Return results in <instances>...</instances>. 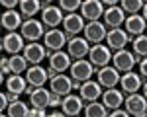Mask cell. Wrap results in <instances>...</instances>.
<instances>
[{
    "label": "cell",
    "mask_w": 147,
    "mask_h": 117,
    "mask_svg": "<svg viewBox=\"0 0 147 117\" xmlns=\"http://www.w3.org/2000/svg\"><path fill=\"white\" fill-rule=\"evenodd\" d=\"M45 25L41 20H24L22 27H20V35L30 43H37V39L45 37Z\"/></svg>",
    "instance_id": "obj_1"
},
{
    "label": "cell",
    "mask_w": 147,
    "mask_h": 117,
    "mask_svg": "<svg viewBox=\"0 0 147 117\" xmlns=\"http://www.w3.org/2000/svg\"><path fill=\"white\" fill-rule=\"evenodd\" d=\"M90 43L84 39V37H71L67 43V53L69 57L73 58V60H82L84 57H88V53H90Z\"/></svg>",
    "instance_id": "obj_2"
},
{
    "label": "cell",
    "mask_w": 147,
    "mask_h": 117,
    "mask_svg": "<svg viewBox=\"0 0 147 117\" xmlns=\"http://www.w3.org/2000/svg\"><path fill=\"white\" fill-rule=\"evenodd\" d=\"M69 43V37L65 31L61 29H47L45 37H43V45H45L47 53H57Z\"/></svg>",
    "instance_id": "obj_3"
},
{
    "label": "cell",
    "mask_w": 147,
    "mask_h": 117,
    "mask_svg": "<svg viewBox=\"0 0 147 117\" xmlns=\"http://www.w3.org/2000/svg\"><path fill=\"white\" fill-rule=\"evenodd\" d=\"M71 78L75 82H79V84H82V82L90 80L92 74H94V66L90 64V60H73V64H71Z\"/></svg>",
    "instance_id": "obj_4"
},
{
    "label": "cell",
    "mask_w": 147,
    "mask_h": 117,
    "mask_svg": "<svg viewBox=\"0 0 147 117\" xmlns=\"http://www.w3.org/2000/svg\"><path fill=\"white\" fill-rule=\"evenodd\" d=\"M120 78H122V72L114 68V66H102V68L96 70V82L100 84L102 88L110 90V88H116V84H120Z\"/></svg>",
    "instance_id": "obj_5"
},
{
    "label": "cell",
    "mask_w": 147,
    "mask_h": 117,
    "mask_svg": "<svg viewBox=\"0 0 147 117\" xmlns=\"http://www.w3.org/2000/svg\"><path fill=\"white\" fill-rule=\"evenodd\" d=\"M108 35V27L104 22H88L84 25V39L92 45H100Z\"/></svg>",
    "instance_id": "obj_6"
},
{
    "label": "cell",
    "mask_w": 147,
    "mask_h": 117,
    "mask_svg": "<svg viewBox=\"0 0 147 117\" xmlns=\"http://www.w3.org/2000/svg\"><path fill=\"white\" fill-rule=\"evenodd\" d=\"M88 60H90L92 66L102 68V66H108L110 60H112V51L108 49V45H92L90 53H88Z\"/></svg>",
    "instance_id": "obj_7"
},
{
    "label": "cell",
    "mask_w": 147,
    "mask_h": 117,
    "mask_svg": "<svg viewBox=\"0 0 147 117\" xmlns=\"http://www.w3.org/2000/svg\"><path fill=\"white\" fill-rule=\"evenodd\" d=\"M131 41V37L127 35V31L125 29H122V27H118V29H108V35H106V45H108V49L110 51H122V49H125V45Z\"/></svg>",
    "instance_id": "obj_8"
},
{
    "label": "cell",
    "mask_w": 147,
    "mask_h": 117,
    "mask_svg": "<svg viewBox=\"0 0 147 117\" xmlns=\"http://www.w3.org/2000/svg\"><path fill=\"white\" fill-rule=\"evenodd\" d=\"M112 62L118 72H131L134 64H136V55L127 49H122V51H116L112 55Z\"/></svg>",
    "instance_id": "obj_9"
},
{
    "label": "cell",
    "mask_w": 147,
    "mask_h": 117,
    "mask_svg": "<svg viewBox=\"0 0 147 117\" xmlns=\"http://www.w3.org/2000/svg\"><path fill=\"white\" fill-rule=\"evenodd\" d=\"M26 39H24L20 33H6L2 37V51L4 53H8V55H18V53H24V49H26V43H24Z\"/></svg>",
    "instance_id": "obj_10"
},
{
    "label": "cell",
    "mask_w": 147,
    "mask_h": 117,
    "mask_svg": "<svg viewBox=\"0 0 147 117\" xmlns=\"http://www.w3.org/2000/svg\"><path fill=\"white\" fill-rule=\"evenodd\" d=\"M80 16L88 22H100V16H104V4L100 0H84L80 6Z\"/></svg>",
    "instance_id": "obj_11"
},
{
    "label": "cell",
    "mask_w": 147,
    "mask_h": 117,
    "mask_svg": "<svg viewBox=\"0 0 147 117\" xmlns=\"http://www.w3.org/2000/svg\"><path fill=\"white\" fill-rule=\"evenodd\" d=\"M84 18L80 14H67L63 20V31L67 33V37H77L80 31H84Z\"/></svg>",
    "instance_id": "obj_12"
},
{
    "label": "cell",
    "mask_w": 147,
    "mask_h": 117,
    "mask_svg": "<svg viewBox=\"0 0 147 117\" xmlns=\"http://www.w3.org/2000/svg\"><path fill=\"white\" fill-rule=\"evenodd\" d=\"M49 68L55 70L57 74H63L65 70H71L73 58L69 57L67 51H57V53H49Z\"/></svg>",
    "instance_id": "obj_13"
},
{
    "label": "cell",
    "mask_w": 147,
    "mask_h": 117,
    "mask_svg": "<svg viewBox=\"0 0 147 117\" xmlns=\"http://www.w3.org/2000/svg\"><path fill=\"white\" fill-rule=\"evenodd\" d=\"M73 86H75V82H73V78H69L67 74H57L55 78L49 80V90H51V94H57L61 98L69 96L71 90H73Z\"/></svg>",
    "instance_id": "obj_14"
},
{
    "label": "cell",
    "mask_w": 147,
    "mask_h": 117,
    "mask_svg": "<svg viewBox=\"0 0 147 117\" xmlns=\"http://www.w3.org/2000/svg\"><path fill=\"white\" fill-rule=\"evenodd\" d=\"M104 25L108 29H118L125 23V12L120 6H112V8H106L104 10Z\"/></svg>",
    "instance_id": "obj_15"
},
{
    "label": "cell",
    "mask_w": 147,
    "mask_h": 117,
    "mask_svg": "<svg viewBox=\"0 0 147 117\" xmlns=\"http://www.w3.org/2000/svg\"><path fill=\"white\" fill-rule=\"evenodd\" d=\"M63 20H65V16L59 6H47L41 10V22L47 29H57V25L63 23Z\"/></svg>",
    "instance_id": "obj_16"
},
{
    "label": "cell",
    "mask_w": 147,
    "mask_h": 117,
    "mask_svg": "<svg viewBox=\"0 0 147 117\" xmlns=\"http://www.w3.org/2000/svg\"><path fill=\"white\" fill-rule=\"evenodd\" d=\"M125 111L129 113V115H145L147 113V100L141 96V94H131V96H127L125 98Z\"/></svg>",
    "instance_id": "obj_17"
},
{
    "label": "cell",
    "mask_w": 147,
    "mask_h": 117,
    "mask_svg": "<svg viewBox=\"0 0 147 117\" xmlns=\"http://www.w3.org/2000/svg\"><path fill=\"white\" fill-rule=\"evenodd\" d=\"M82 107H84L82 98H80V96H75V94L65 96L63 102H61V111H63L67 117H77L80 111H82Z\"/></svg>",
    "instance_id": "obj_18"
},
{
    "label": "cell",
    "mask_w": 147,
    "mask_h": 117,
    "mask_svg": "<svg viewBox=\"0 0 147 117\" xmlns=\"http://www.w3.org/2000/svg\"><path fill=\"white\" fill-rule=\"evenodd\" d=\"M45 57H49V53H47L45 45H41V43H26V49H24V58L28 60V62H32V64H39L41 60Z\"/></svg>",
    "instance_id": "obj_19"
},
{
    "label": "cell",
    "mask_w": 147,
    "mask_h": 117,
    "mask_svg": "<svg viewBox=\"0 0 147 117\" xmlns=\"http://www.w3.org/2000/svg\"><path fill=\"white\" fill-rule=\"evenodd\" d=\"M120 86H122V92L131 96V94H137L139 88L143 86V78L136 74V72H124L122 78H120Z\"/></svg>",
    "instance_id": "obj_20"
},
{
    "label": "cell",
    "mask_w": 147,
    "mask_h": 117,
    "mask_svg": "<svg viewBox=\"0 0 147 117\" xmlns=\"http://www.w3.org/2000/svg\"><path fill=\"white\" fill-rule=\"evenodd\" d=\"M79 96L82 98V102H86V104L96 102V100L102 98V86L94 80H86V82H82V86H80V90H79Z\"/></svg>",
    "instance_id": "obj_21"
},
{
    "label": "cell",
    "mask_w": 147,
    "mask_h": 117,
    "mask_svg": "<svg viewBox=\"0 0 147 117\" xmlns=\"http://www.w3.org/2000/svg\"><path fill=\"white\" fill-rule=\"evenodd\" d=\"M124 25H125V31H127L129 37H139V35H143V31L147 29V22L143 20V16H141V14L127 16Z\"/></svg>",
    "instance_id": "obj_22"
},
{
    "label": "cell",
    "mask_w": 147,
    "mask_h": 117,
    "mask_svg": "<svg viewBox=\"0 0 147 117\" xmlns=\"http://www.w3.org/2000/svg\"><path fill=\"white\" fill-rule=\"evenodd\" d=\"M102 104L106 105L108 109H120V105L125 102V98H124V92L122 90H116V88H110V90H104L102 92Z\"/></svg>",
    "instance_id": "obj_23"
},
{
    "label": "cell",
    "mask_w": 147,
    "mask_h": 117,
    "mask_svg": "<svg viewBox=\"0 0 147 117\" xmlns=\"http://www.w3.org/2000/svg\"><path fill=\"white\" fill-rule=\"evenodd\" d=\"M47 78H49L47 68L39 66V64L30 66L28 72H26V80H28V84H30V86H35V88H41V86L47 82Z\"/></svg>",
    "instance_id": "obj_24"
},
{
    "label": "cell",
    "mask_w": 147,
    "mask_h": 117,
    "mask_svg": "<svg viewBox=\"0 0 147 117\" xmlns=\"http://www.w3.org/2000/svg\"><path fill=\"white\" fill-rule=\"evenodd\" d=\"M22 14L18 10H6L2 14V27L8 31V33H14L16 29L22 27Z\"/></svg>",
    "instance_id": "obj_25"
},
{
    "label": "cell",
    "mask_w": 147,
    "mask_h": 117,
    "mask_svg": "<svg viewBox=\"0 0 147 117\" xmlns=\"http://www.w3.org/2000/svg\"><path fill=\"white\" fill-rule=\"evenodd\" d=\"M30 104L32 107H39V109H45V107H51V90L47 88H37L32 96H30Z\"/></svg>",
    "instance_id": "obj_26"
},
{
    "label": "cell",
    "mask_w": 147,
    "mask_h": 117,
    "mask_svg": "<svg viewBox=\"0 0 147 117\" xmlns=\"http://www.w3.org/2000/svg\"><path fill=\"white\" fill-rule=\"evenodd\" d=\"M26 88H28V80H26V76L10 74V76L6 78V90H8V94L22 96V94H26Z\"/></svg>",
    "instance_id": "obj_27"
},
{
    "label": "cell",
    "mask_w": 147,
    "mask_h": 117,
    "mask_svg": "<svg viewBox=\"0 0 147 117\" xmlns=\"http://www.w3.org/2000/svg\"><path fill=\"white\" fill-rule=\"evenodd\" d=\"M41 10L39 0H20V14L26 20H34V16Z\"/></svg>",
    "instance_id": "obj_28"
},
{
    "label": "cell",
    "mask_w": 147,
    "mask_h": 117,
    "mask_svg": "<svg viewBox=\"0 0 147 117\" xmlns=\"http://www.w3.org/2000/svg\"><path fill=\"white\" fill-rule=\"evenodd\" d=\"M131 53L136 55V62L147 57V35H139L131 39Z\"/></svg>",
    "instance_id": "obj_29"
},
{
    "label": "cell",
    "mask_w": 147,
    "mask_h": 117,
    "mask_svg": "<svg viewBox=\"0 0 147 117\" xmlns=\"http://www.w3.org/2000/svg\"><path fill=\"white\" fill-rule=\"evenodd\" d=\"M108 107L102 102H90L84 105V117H108Z\"/></svg>",
    "instance_id": "obj_30"
},
{
    "label": "cell",
    "mask_w": 147,
    "mask_h": 117,
    "mask_svg": "<svg viewBox=\"0 0 147 117\" xmlns=\"http://www.w3.org/2000/svg\"><path fill=\"white\" fill-rule=\"evenodd\" d=\"M8 60H10V72L12 74H20L22 76V72H28V60L24 58V55H14Z\"/></svg>",
    "instance_id": "obj_31"
},
{
    "label": "cell",
    "mask_w": 147,
    "mask_h": 117,
    "mask_svg": "<svg viewBox=\"0 0 147 117\" xmlns=\"http://www.w3.org/2000/svg\"><path fill=\"white\" fill-rule=\"evenodd\" d=\"M30 115V107L26 105V102H12L8 105V117H28Z\"/></svg>",
    "instance_id": "obj_32"
},
{
    "label": "cell",
    "mask_w": 147,
    "mask_h": 117,
    "mask_svg": "<svg viewBox=\"0 0 147 117\" xmlns=\"http://www.w3.org/2000/svg\"><path fill=\"white\" fill-rule=\"evenodd\" d=\"M143 4L145 2H141V0H122L120 2V8L124 12H127L129 16H136L139 10H143Z\"/></svg>",
    "instance_id": "obj_33"
},
{
    "label": "cell",
    "mask_w": 147,
    "mask_h": 117,
    "mask_svg": "<svg viewBox=\"0 0 147 117\" xmlns=\"http://www.w3.org/2000/svg\"><path fill=\"white\" fill-rule=\"evenodd\" d=\"M80 6H82V2H79V0H61L59 2V8L65 10L67 14H75V10Z\"/></svg>",
    "instance_id": "obj_34"
},
{
    "label": "cell",
    "mask_w": 147,
    "mask_h": 117,
    "mask_svg": "<svg viewBox=\"0 0 147 117\" xmlns=\"http://www.w3.org/2000/svg\"><path fill=\"white\" fill-rule=\"evenodd\" d=\"M139 76L143 78V82L147 80V57L139 60Z\"/></svg>",
    "instance_id": "obj_35"
},
{
    "label": "cell",
    "mask_w": 147,
    "mask_h": 117,
    "mask_svg": "<svg viewBox=\"0 0 147 117\" xmlns=\"http://www.w3.org/2000/svg\"><path fill=\"white\" fill-rule=\"evenodd\" d=\"M0 64H2V78H4L6 74H12L10 72V60L6 57H2V62H0Z\"/></svg>",
    "instance_id": "obj_36"
},
{
    "label": "cell",
    "mask_w": 147,
    "mask_h": 117,
    "mask_svg": "<svg viewBox=\"0 0 147 117\" xmlns=\"http://www.w3.org/2000/svg\"><path fill=\"white\" fill-rule=\"evenodd\" d=\"M28 117H47L45 109H39V107H32L30 109V115Z\"/></svg>",
    "instance_id": "obj_37"
},
{
    "label": "cell",
    "mask_w": 147,
    "mask_h": 117,
    "mask_svg": "<svg viewBox=\"0 0 147 117\" xmlns=\"http://www.w3.org/2000/svg\"><path fill=\"white\" fill-rule=\"evenodd\" d=\"M6 105H10V98H8V94H6V92H2V94H0V109L4 111Z\"/></svg>",
    "instance_id": "obj_38"
},
{
    "label": "cell",
    "mask_w": 147,
    "mask_h": 117,
    "mask_svg": "<svg viewBox=\"0 0 147 117\" xmlns=\"http://www.w3.org/2000/svg\"><path fill=\"white\" fill-rule=\"evenodd\" d=\"M108 117H129V113H127L125 109H114Z\"/></svg>",
    "instance_id": "obj_39"
},
{
    "label": "cell",
    "mask_w": 147,
    "mask_h": 117,
    "mask_svg": "<svg viewBox=\"0 0 147 117\" xmlns=\"http://www.w3.org/2000/svg\"><path fill=\"white\" fill-rule=\"evenodd\" d=\"M63 102V98L61 96H57V94H51V107H57V105H61Z\"/></svg>",
    "instance_id": "obj_40"
},
{
    "label": "cell",
    "mask_w": 147,
    "mask_h": 117,
    "mask_svg": "<svg viewBox=\"0 0 147 117\" xmlns=\"http://www.w3.org/2000/svg\"><path fill=\"white\" fill-rule=\"evenodd\" d=\"M2 6L8 8V10H12L14 6H20V2H16V0H2Z\"/></svg>",
    "instance_id": "obj_41"
},
{
    "label": "cell",
    "mask_w": 147,
    "mask_h": 117,
    "mask_svg": "<svg viewBox=\"0 0 147 117\" xmlns=\"http://www.w3.org/2000/svg\"><path fill=\"white\" fill-rule=\"evenodd\" d=\"M47 117H67V115H65L63 111H51V113H49Z\"/></svg>",
    "instance_id": "obj_42"
},
{
    "label": "cell",
    "mask_w": 147,
    "mask_h": 117,
    "mask_svg": "<svg viewBox=\"0 0 147 117\" xmlns=\"http://www.w3.org/2000/svg\"><path fill=\"white\" fill-rule=\"evenodd\" d=\"M141 90H143V98L147 100V80L143 82V86H141Z\"/></svg>",
    "instance_id": "obj_43"
},
{
    "label": "cell",
    "mask_w": 147,
    "mask_h": 117,
    "mask_svg": "<svg viewBox=\"0 0 147 117\" xmlns=\"http://www.w3.org/2000/svg\"><path fill=\"white\" fill-rule=\"evenodd\" d=\"M141 12H143V14H141V16H143V20L147 22V2L143 4V10H141Z\"/></svg>",
    "instance_id": "obj_44"
},
{
    "label": "cell",
    "mask_w": 147,
    "mask_h": 117,
    "mask_svg": "<svg viewBox=\"0 0 147 117\" xmlns=\"http://www.w3.org/2000/svg\"><path fill=\"white\" fill-rule=\"evenodd\" d=\"M0 117H8V115H6V113H2V115H0Z\"/></svg>",
    "instance_id": "obj_45"
},
{
    "label": "cell",
    "mask_w": 147,
    "mask_h": 117,
    "mask_svg": "<svg viewBox=\"0 0 147 117\" xmlns=\"http://www.w3.org/2000/svg\"><path fill=\"white\" fill-rule=\"evenodd\" d=\"M145 115H147V113H145ZM145 115H136V117H145Z\"/></svg>",
    "instance_id": "obj_46"
},
{
    "label": "cell",
    "mask_w": 147,
    "mask_h": 117,
    "mask_svg": "<svg viewBox=\"0 0 147 117\" xmlns=\"http://www.w3.org/2000/svg\"><path fill=\"white\" fill-rule=\"evenodd\" d=\"M77 117H79V115H77Z\"/></svg>",
    "instance_id": "obj_47"
},
{
    "label": "cell",
    "mask_w": 147,
    "mask_h": 117,
    "mask_svg": "<svg viewBox=\"0 0 147 117\" xmlns=\"http://www.w3.org/2000/svg\"><path fill=\"white\" fill-rule=\"evenodd\" d=\"M145 117H147V115H145Z\"/></svg>",
    "instance_id": "obj_48"
}]
</instances>
